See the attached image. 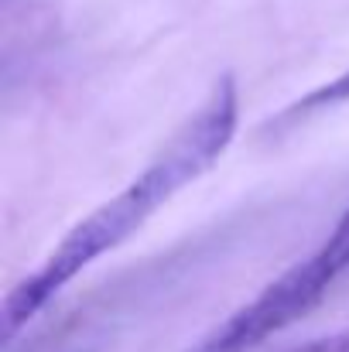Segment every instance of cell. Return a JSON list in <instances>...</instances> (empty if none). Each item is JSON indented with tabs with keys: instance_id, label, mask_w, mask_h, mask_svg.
<instances>
[{
	"instance_id": "6da1fadb",
	"label": "cell",
	"mask_w": 349,
	"mask_h": 352,
	"mask_svg": "<svg viewBox=\"0 0 349 352\" xmlns=\"http://www.w3.org/2000/svg\"><path fill=\"white\" fill-rule=\"evenodd\" d=\"M240 123V89L236 76L226 72L213 82L202 107L178 126V133L165 144V151L110 202L96 206L86 219H79L65 239L41 260L34 274H28L0 308V332L10 342L38 311H45L65 284H72L86 267H93L103 253L116 250L137 233L165 202H171L182 188L202 178L233 144Z\"/></svg>"
},
{
	"instance_id": "7a4b0ae2",
	"label": "cell",
	"mask_w": 349,
	"mask_h": 352,
	"mask_svg": "<svg viewBox=\"0 0 349 352\" xmlns=\"http://www.w3.org/2000/svg\"><path fill=\"white\" fill-rule=\"evenodd\" d=\"M343 274H349V209L319 250L274 277L253 301L236 308L192 352H253L298 318H305Z\"/></svg>"
},
{
	"instance_id": "3957f363",
	"label": "cell",
	"mask_w": 349,
	"mask_h": 352,
	"mask_svg": "<svg viewBox=\"0 0 349 352\" xmlns=\"http://www.w3.org/2000/svg\"><path fill=\"white\" fill-rule=\"evenodd\" d=\"M346 100H349V69L346 72H339L336 79L322 82L319 89H312V93L298 96L295 103H288L277 117L271 120V130L298 126L302 120H308L312 113H319V110H326V107H336V103H346Z\"/></svg>"
},
{
	"instance_id": "277c9868",
	"label": "cell",
	"mask_w": 349,
	"mask_h": 352,
	"mask_svg": "<svg viewBox=\"0 0 349 352\" xmlns=\"http://www.w3.org/2000/svg\"><path fill=\"white\" fill-rule=\"evenodd\" d=\"M295 352H349V329H339V332L322 336V339H312V342L298 346Z\"/></svg>"
}]
</instances>
